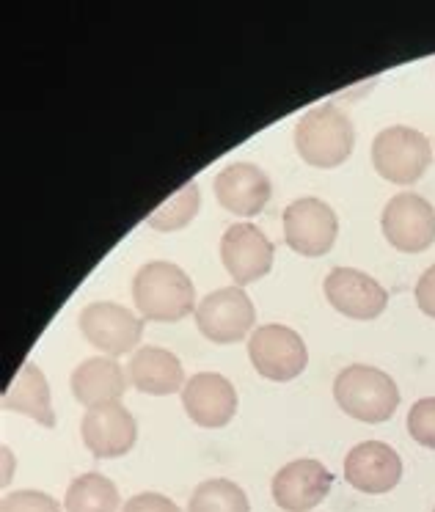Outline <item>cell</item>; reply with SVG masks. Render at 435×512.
Returning <instances> with one entry per match:
<instances>
[{
	"label": "cell",
	"instance_id": "obj_20",
	"mask_svg": "<svg viewBox=\"0 0 435 512\" xmlns=\"http://www.w3.org/2000/svg\"><path fill=\"white\" fill-rule=\"evenodd\" d=\"M64 507L67 512H119L122 501H119V490L111 479L102 477L97 471H89L83 477L72 479Z\"/></svg>",
	"mask_w": 435,
	"mask_h": 512
},
{
	"label": "cell",
	"instance_id": "obj_4",
	"mask_svg": "<svg viewBox=\"0 0 435 512\" xmlns=\"http://www.w3.org/2000/svg\"><path fill=\"white\" fill-rule=\"evenodd\" d=\"M433 163V146L427 135L394 124L375 135L372 141V166L380 177L394 185H413L424 177V171Z\"/></svg>",
	"mask_w": 435,
	"mask_h": 512
},
{
	"label": "cell",
	"instance_id": "obj_16",
	"mask_svg": "<svg viewBox=\"0 0 435 512\" xmlns=\"http://www.w3.org/2000/svg\"><path fill=\"white\" fill-rule=\"evenodd\" d=\"M215 196L224 210L240 218H254L268 207L273 196L270 177L254 163H232L215 177Z\"/></svg>",
	"mask_w": 435,
	"mask_h": 512
},
{
	"label": "cell",
	"instance_id": "obj_9",
	"mask_svg": "<svg viewBox=\"0 0 435 512\" xmlns=\"http://www.w3.org/2000/svg\"><path fill=\"white\" fill-rule=\"evenodd\" d=\"M339 221L336 212L323 199L292 201L284 210V240L295 254L301 256H325L336 243Z\"/></svg>",
	"mask_w": 435,
	"mask_h": 512
},
{
	"label": "cell",
	"instance_id": "obj_3",
	"mask_svg": "<svg viewBox=\"0 0 435 512\" xmlns=\"http://www.w3.org/2000/svg\"><path fill=\"white\" fill-rule=\"evenodd\" d=\"M334 397L350 419L367 424L389 422L400 405V389L391 375L367 364L342 369L334 380Z\"/></svg>",
	"mask_w": 435,
	"mask_h": 512
},
{
	"label": "cell",
	"instance_id": "obj_12",
	"mask_svg": "<svg viewBox=\"0 0 435 512\" xmlns=\"http://www.w3.org/2000/svg\"><path fill=\"white\" fill-rule=\"evenodd\" d=\"M83 444L100 460L127 455L138 438V424L122 402H102L86 411L80 422Z\"/></svg>",
	"mask_w": 435,
	"mask_h": 512
},
{
	"label": "cell",
	"instance_id": "obj_21",
	"mask_svg": "<svg viewBox=\"0 0 435 512\" xmlns=\"http://www.w3.org/2000/svg\"><path fill=\"white\" fill-rule=\"evenodd\" d=\"M201 207V193L196 182H188L174 193L168 196L157 210L149 212L146 223L155 229V232H177V229H185L196 215H199Z\"/></svg>",
	"mask_w": 435,
	"mask_h": 512
},
{
	"label": "cell",
	"instance_id": "obj_19",
	"mask_svg": "<svg viewBox=\"0 0 435 512\" xmlns=\"http://www.w3.org/2000/svg\"><path fill=\"white\" fill-rule=\"evenodd\" d=\"M3 408L14 413H25L45 427H56V411L50 400V386L42 369L34 361H25L20 372L14 375L9 389L3 394Z\"/></svg>",
	"mask_w": 435,
	"mask_h": 512
},
{
	"label": "cell",
	"instance_id": "obj_6",
	"mask_svg": "<svg viewBox=\"0 0 435 512\" xmlns=\"http://www.w3.org/2000/svg\"><path fill=\"white\" fill-rule=\"evenodd\" d=\"M248 358L262 378L287 383L301 375L309 364V350L301 334L279 323L259 325L248 339Z\"/></svg>",
	"mask_w": 435,
	"mask_h": 512
},
{
	"label": "cell",
	"instance_id": "obj_11",
	"mask_svg": "<svg viewBox=\"0 0 435 512\" xmlns=\"http://www.w3.org/2000/svg\"><path fill=\"white\" fill-rule=\"evenodd\" d=\"M273 256H276V248L254 223H235L224 232L221 262L237 287H246L251 281L268 276L273 268Z\"/></svg>",
	"mask_w": 435,
	"mask_h": 512
},
{
	"label": "cell",
	"instance_id": "obj_8",
	"mask_svg": "<svg viewBox=\"0 0 435 512\" xmlns=\"http://www.w3.org/2000/svg\"><path fill=\"white\" fill-rule=\"evenodd\" d=\"M78 328L89 345L119 358L138 347L144 334V317H135L130 309L113 301H94L80 312Z\"/></svg>",
	"mask_w": 435,
	"mask_h": 512
},
{
	"label": "cell",
	"instance_id": "obj_2",
	"mask_svg": "<svg viewBox=\"0 0 435 512\" xmlns=\"http://www.w3.org/2000/svg\"><path fill=\"white\" fill-rule=\"evenodd\" d=\"M356 127L339 105L323 102L295 124V149L303 163L314 168H336L353 155Z\"/></svg>",
	"mask_w": 435,
	"mask_h": 512
},
{
	"label": "cell",
	"instance_id": "obj_22",
	"mask_svg": "<svg viewBox=\"0 0 435 512\" xmlns=\"http://www.w3.org/2000/svg\"><path fill=\"white\" fill-rule=\"evenodd\" d=\"M246 490L232 479H207L190 493L188 512H248Z\"/></svg>",
	"mask_w": 435,
	"mask_h": 512
},
{
	"label": "cell",
	"instance_id": "obj_17",
	"mask_svg": "<svg viewBox=\"0 0 435 512\" xmlns=\"http://www.w3.org/2000/svg\"><path fill=\"white\" fill-rule=\"evenodd\" d=\"M127 378H130L135 389L144 391V394H155V397L182 391L185 383H188L179 358L166 347L157 345H146L135 350L130 356V364H127Z\"/></svg>",
	"mask_w": 435,
	"mask_h": 512
},
{
	"label": "cell",
	"instance_id": "obj_23",
	"mask_svg": "<svg viewBox=\"0 0 435 512\" xmlns=\"http://www.w3.org/2000/svg\"><path fill=\"white\" fill-rule=\"evenodd\" d=\"M408 433L424 449H435V397H424L408 413Z\"/></svg>",
	"mask_w": 435,
	"mask_h": 512
},
{
	"label": "cell",
	"instance_id": "obj_26",
	"mask_svg": "<svg viewBox=\"0 0 435 512\" xmlns=\"http://www.w3.org/2000/svg\"><path fill=\"white\" fill-rule=\"evenodd\" d=\"M416 303L427 317L435 320V265L422 273V279L416 281Z\"/></svg>",
	"mask_w": 435,
	"mask_h": 512
},
{
	"label": "cell",
	"instance_id": "obj_15",
	"mask_svg": "<svg viewBox=\"0 0 435 512\" xmlns=\"http://www.w3.org/2000/svg\"><path fill=\"white\" fill-rule=\"evenodd\" d=\"M345 479L361 493H389L400 485L402 460L389 444L364 441L347 452Z\"/></svg>",
	"mask_w": 435,
	"mask_h": 512
},
{
	"label": "cell",
	"instance_id": "obj_10",
	"mask_svg": "<svg viewBox=\"0 0 435 512\" xmlns=\"http://www.w3.org/2000/svg\"><path fill=\"white\" fill-rule=\"evenodd\" d=\"M331 485H334V474L320 460L303 457L279 468L270 482V490H273V501L284 512H309L317 504H323L325 496L331 493Z\"/></svg>",
	"mask_w": 435,
	"mask_h": 512
},
{
	"label": "cell",
	"instance_id": "obj_14",
	"mask_svg": "<svg viewBox=\"0 0 435 512\" xmlns=\"http://www.w3.org/2000/svg\"><path fill=\"white\" fill-rule=\"evenodd\" d=\"M182 405L185 413L190 416V422H196L199 427H226L235 419L237 413V391L235 386L218 375V372H199L190 375V380L182 389Z\"/></svg>",
	"mask_w": 435,
	"mask_h": 512
},
{
	"label": "cell",
	"instance_id": "obj_1",
	"mask_svg": "<svg viewBox=\"0 0 435 512\" xmlns=\"http://www.w3.org/2000/svg\"><path fill=\"white\" fill-rule=\"evenodd\" d=\"M135 309L152 323H179L196 312V287L174 262H146L133 279Z\"/></svg>",
	"mask_w": 435,
	"mask_h": 512
},
{
	"label": "cell",
	"instance_id": "obj_18",
	"mask_svg": "<svg viewBox=\"0 0 435 512\" xmlns=\"http://www.w3.org/2000/svg\"><path fill=\"white\" fill-rule=\"evenodd\" d=\"M127 372L111 356H94L80 361L72 372V394L80 405L94 408L102 402H119L127 389Z\"/></svg>",
	"mask_w": 435,
	"mask_h": 512
},
{
	"label": "cell",
	"instance_id": "obj_25",
	"mask_svg": "<svg viewBox=\"0 0 435 512\" xmlns=\"http://www.w3.org/2000/svg\"><path fill=\"white\" fill-rule=\"evenodd\" d=\"M122 512H182L174 501L163 493H138L124 501Z\"/></svg>",
	"mask_w": 435,
	"mask_h": 512
},
{
	"label": "cell",
	"instance_id": "obj_7",
	"mask_svg": "<svg viewBox=\"0 0 435 512\" xmlns=\"http://www.w3.org/2000/svg\"><path fill=\"white\" fill-rule=\"evenodd\" d=\"M380 229L402 254H422L435 243V207L419 193H397L380 212Z\"/></svg>",
	"mask_w": 435,
	"mask_h": 512
},
{
	"label": "cell",
	"instance_id": "obj_24",
	"mask_svg": "<svg viewBox=\"0 0 435 512\" xmlns=\"http://www.w3.org/2000/svg\"><path fill=\"white\" fill-rule=\"evenodd\" d=\"M0 512H61L58 501L42 490H17L0 501Z\"/></svg>",
	"mask_w": 435,
	"mask_h": 512
},
{
	"label": "cell",
	"instance_id": "obj_5",
	"mask_svg": "<svg viewBox=\"0 0 435 512\" xmlns=\"http://www.w3.org/2000/svg\"><path fill=\"white\" fill-rule=\"evenodd\" d=\"M196 325L215 345H237L254 334L257 309L243 287H224L201 298L196 306Z\"/></svg>",
	"mask_w": 435,
	"mask_h": 512
},
{
	"label": "cell",
	"instance_id": "obj_13",
	"mask_svg": "<svg viewBox=\"0 0 435 512\" xmlns=\"http://www.w3.org/2000/svg\"><path fill=\"white\" fill-rule=\"evenodd\" d=\"M325 298L350 320H375L389 303V292L356 268H334L325 276Z\"/></svg>",
	"mask_w": 435,
	"mask_h": 512
},
{
	"label": "cell",
	"instance_id": "obj_27",
	"mask_svg": "<svg viewBox=\"0 0 435 512\" xmlns=\"http://www.w3.org/2000/svg\"><path fill=\"white\" fill-rule=\"evenodd\" d=\"M433 512H435V510H433Z\"/></svg>",
	"mask_w": 435,
	"mask_h": 512
}]
</instances>
